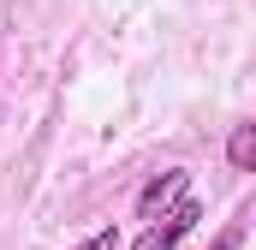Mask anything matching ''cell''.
Listing matches in <instances>:
<instances>
[{"label":"cell","mask_w":256,"mask_h":250,"mask_svg":"<svg viewBox=\"0 0 256 250\" xmlns=\"http://www.w3.org/2000/svg\"><path fill=\"white\" fill-rule=\"evenodd\" d=\"M196 220H202V208H196L191 196H185L179 208H167V214H155V220L143 226V238H137V244H131V250H179V238L191 232Z\"/></svg>","instance_id":"1"},{"label":"cell","mask_w":256,"mask_h":250,"mask_svg":"<svg viewBox=\"0 0 256 250\" xmlns=\"http://www.w3.org/2000/svg\"><path fill=\"white\" fill-rule=\"evenodd\" d=\"M185 196H191V173H179V167H173V173H161V179H149V185L137 190V214H143V220H155V214L179 208Z\"/></svg>","instance_id":"2"},{"label":"cell","mask_w":256,"mask_h":250,"mask_svg":"<svg viewBox=\"0 0 256 250\" xmlns=\"http://www.w3.org/2000/svg\"><path fill=\"white\" fill-rule=\"evenodd\" d=\"M226 155H232V167H238V173H250V167H256V125H232Z\"/></svg>","instance_id":"3"},{"label":"cell","mask_w":256,"mask_h":250,"mask_svg":"<svg viewBox=\"0 0 256 250\" xmlns=\"http://www.w3.org/2000/svg\"><path fill=\"white\" fill-rule=\"evenodd\" d=\"M78 250H120V232H114V226H102V232H90Z\"/></svg>","instance_id":"4"}]
</instances>
